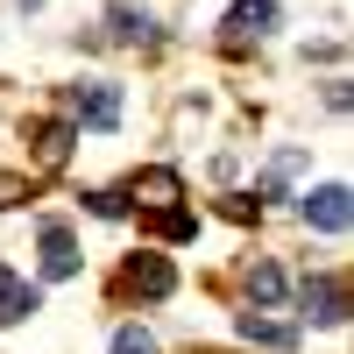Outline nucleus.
<instances>
[{"instance_id": "f257e3e1", "label": "nucleus", "mask_w": 354, "mask_h": 354, "mask_svg": "<svg viewBox=\"0 0 354 354\" xmlns=\"http://www.w3.org/2000/svg\"><path fill=\"white\" fill-rule=\"evenodd\" d=\"M277 28V0H234L227 8V21H220V43L227 50H248V43H262Z\"/></svg>"}, {"instance_id": "f03ea898", "label": "nucleus", "mask_w": 354, "mask_h": 354, "mask_svg": "<svg viewBox=\"0 0 354 354\" xmlns=\"http://www.w3.org/2000/svg\"><path fill=\"white\" fill-rule=\"evenodd\" d=\"M71 121H85V128H121V93L100 85V78L71 85Z\"/></svg>"}, {"instance_id": "7ed1b4c3", "label": "nucleus", "mask_w": 354, "mask_h": 354, "mask_svg": "<svg viewBox=\"0 0 354 354\" xmlns=\"http://www.w3.org/2000/svg\"><path fill=\"white\" fill-rule=\"evenodd\" d=\"M298 298H305V319H312V326H340V319H347V283H340V277H305Z\"/></svg>"}, {"instance_id": "20e7f679", "label": "nucleus", "mask_w": 354, "mask_h": 354, "mask_svg": "<svg viewBox=\"0 0 354 354\" xmlns=\"http://www.w3.org/2000/svg\"><path fill=\"white\" fill-rule=\"evenodd\" d=\"M305 220H312L319 234H347V220H354L347 185H319V192H305Z\"/></svg>"}, {"instance_id": "39448f33", "label": "nucleus", "mask_w": 354, "mask_h": 354, "mask_svg": "<svg viewBox=\"0 0 354 354\" xmlns=\"http://www.w3.org/2000/svg\"><path fill=\"white\" fill-rule=\"evenodd\" d=\"M121 283L142 290V298H170V290H177V270H170L163 255H135L128 270H121Z\"/></svg>"}, {"instance_id": "423d86ee", "label": "nucleus", "mask_w": 354, "mask_h": 354, "mask_svg": "<svg viewBox=\"0 0 354 354\" xmlns=\"http://www.w3.org/2000/svg\"><path fill=\"white\" fill-rule=\"evenodd\" d=\"M177 198H185V177H177V170H142L135 177V205H142V213H170Z\"/></svg>"}, {"instance_id": "0eeeda50", "label": "nucleus", "mask_w": 354, "mask_h": 354, "mask_svg": "<svg viewBox=\"0 0 354 354\" xmlns=\"http://www.w3.org/2000/svg\"><path fill=\"white\" fill-rule=\"evenodd\" d=\"M36 305H43V290H36V283H21L8 262H0V326H21Z\"/></svg>"}, {"instance_id": "6e6552de", "label": "nucleus", "mask_w": 354, "mask_h": 354, "mask_svg": "<svg viewBox=\"0 0 354 354\" xmlns=\"http://www.w3.org/2000/svg\"><path fill=\"white\" fill-rule=\"evenodd\" d=\"M43 277H78V241H71L64 220L43 227Z\"/></svg>"}, {"instance_id": "1a4fd4ad", "label": "nucleus", "mask_w": 354, "mask_h": 354, "mask_svg": "<svg viewBox=\"0 0 354 354\" xmlns=\"http://www.w3.org/2000/svg\"><path fill=\"white\" fill-rule=\"evenodd\" d=\"M71 142H78V128H71V121H50V128H36V163H43V170H57V163L71 156Z\"/></svg>"}, {"instance_id": "9d476101", "label": "nucleus", "mask_w": 354, "mask_h": 354, "mask_svg": "<svg viewBox=\"0 0 354 354\" xmlns=\"http://www.w3.org/2000/svg\"><path fill=\"white\" fill-rule=\"evenodd\" d=\"M241 340H255V347H290V340H298V326H277V319L241 312Z\"/></svg>"}, {"instance_id": "9b49d317", "label": "nucleus", "mask_w": 354, "mask_h": 354, "mask_svg": "<svg viewBox=\"0 0 354 354\" xmlns=\"http://www.w3.org/2000/svg\"><path fill=\"white\" fill-rule=\"evenodd\" d=\"M248 298L255 305H283V270H277V262H255V270H248Z\"/></svg>"}, {"instance_id": "f8f14e48", "label": "nucleus", "mask_w": 354, "mask_h": 354, "mask_svg": "<svg viewBox=\"0 0 354 354\" xmlns=\"http://www.w3.org/2000/svg\"><path fill=\"white\" fill-rule=\"evenodd\" d=\"M106 21H113V36H121V43H149V15H135L128 0H121V8H106Z\"/></svg>"}, {"instance_id": "ddd939ff", "label": "nucleus", "mask_w": 354, "mask_h": 354, "mask_svg": "<svg viewBox=\"0 0 354 354\" xmlns=\"http://www.w3.org/2000/svg\"><path fill=\"white\" fill-rule=\"evenodd\" d=\"M149 227L163 234V241H192V234H198V220L185 213V205H170V213H149Z\"/></svg>"}, {"instance_id": "4468645a", "label": "nucleus", "mask_w": 354, "mask_h": 354, "mask_svg": "<svg viewBox=\"0 0 354 354\" xmlns=\"http://www.w3.org/2000/svg\"><path fill=\"white\" fill-rule=\"evenodd\" d=\"M113 354H156V340L142 326H121V333H113Z\"/></svg>"}, {"instance_id": "2eb2a0df", "label": "nucleus", "mask_w": 354, "mask_h": 354, "mask_svg": "<svg viewBox=\"0 0 354 354\" xmlns=\"http://www.w3.org/2000/svg\"><path fill=\"white\" fill-rule=\"evenodd\" d=\"M85 205H93L100 220H128V198H121V192H93V198H85Z\"/></svg>"}, {"instance_id": "dca6fc26", "label": "nucleus", "mask_w": 354, "mask_h": 354, "mask_svg": "<svg viewBox=\"0 0 354 354\" xmlns=\"http://www.w3.org/2000/svg\"><path fill=\"white\" fill-rule=\"evenodd\" d=\"M15 198H28V185H21V177H8V170H0V205H15Z\"/></svg>"}, {"instance_id": "f3484780", "label": "nucleus", "mask_w": 354, "mask_h": 354, "mask_svg": "<svg viewBox=\"0 0 354 354\" xmlns=\"http://www.w3.org/2000/svg\"><path fill=\"white\" fill-rule=\"evenodd\" d=\"M21 8H43V0H21Z\"/></svg>"}]
</instances>
